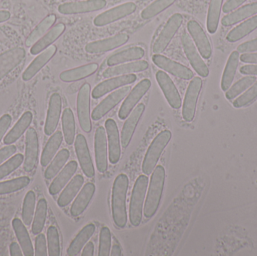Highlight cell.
I'll return each instance as SVG.
<instances>
[{"instance_id": "cell-10", "label": "cell", "mask_w": 257, "mask_h": 256, "mask_svg": "<svg viewBox=\"0 0 257 256\" xmlns=\"http://www.w3.org/2000/svg\"><path fill=\"white\" fill-rule=\"evenodd\" d=\"M151 86L149 79H143L133 89L119 110L118 117L120 120H126L134 109L139 101L146 94Z\"/></svg>"}, {"instance_id": "cell-48", "label": "cell", "mask_w": 257, "mask_h": 256, "mask_svg": "<svg viewBox=\"0 0 257 256\" xmlns=\"http://www.w3.org/2000/svg\"><path fill=\"white\" fill-rule=\"evenodd\" d=\"M256 78L253 75L244 77L235 83L232 87L226 93V98L229 100L235 99V97L241 94V93L247 90V88L253 85L256 82Z\"/></svg>"}, {"instance_id": "cell-26", "label": "cell", "mask_w": 257, "mask_h": 256, "mask_svg": "<svg viewBox=\"0 0 257 256\" xmlns=\"http://www.w3.org/2000/svg\"><path fill=\"white\" fill-rule=\"evenodd\" d=\"M148 68V62L145 60H137L136 62L120 65V66H111L104 71L102 76L105 78H113L120 75H128L135 72H143Z\"/></svg>"}, {"instance_id": "cell-27", "label": "cell", "mask_w": 257, "mask_h": 256, "mask_svg": "<svg viewBox=\"0 0 257 256\" xmlns=\"http://www.w3.org/2000/svg\"><path fill=\"white\" fill-rule=\"evenodd\" d=\"M96 187L91 183H87L78 195L70 209L71 215L74 217L84 213L94 195Z\"/></svg>"}, {"instance_id": "cell-32", "label": "cell", "mask_w": 257, "mask_h": 256, "mask_svg": "<svg viewBox=\"0 0 257 256\" xmlns=\"http://www.w3.org/2000/svg\"><path fill=\"white\" fill-rule=\"evenodd\" d=\"M96 231V226L94 224L90 223L84 226L80 232L77 234L76 237L72 240L67 249V254L69 256L78 255L83 249L86 243L91 238L92 236Z\"/></svg>"}, {"instance_id": "cell-34", "label": "cell", "mask_w": 257, "mask_h": 256, "mask_svg": "<svg viewBox=\"0 0 257 256\" xmlns=\"http://www.w3.org/2000/svg\"><path fill=\"white\" fill-rule=\"evenodd\" d=\"M33 120V114L30 111H27L21 116L16 124L11 129L10 132L6 135L4 138V144L7 145L16 142L23 134L30 127Z\"/></svg>"}, {"instance_id": "cell-25", "label": "cell", "mask_w": 257, "mask_h": 256, "mask_svg": "<svg viewBox=\"0 0 257 256\" xmlns=\"http://www.w3.org/2000/svg\"><path fill=\"white\" fill-rule=\"evenodd\" d=\"M57 50V47L55 45H51L47 49H45L43 52L41 53L32 62L31 64L27 68L25 72L23 73V80L24 81H28L31 80L55 55Z\"/></svg>"}, {"instance_id": "cell-42", "label": "cell", "mask_w": 257, "mask_h": 256, "mask_svg": "<svg viewBox=\"0 0 257 256\" xmlns=\"http://www.w3.org/2000/svg\"><path fill=\"white\" fill-rule=\"evenodd\" d=\"M223 0H211L207 16V30L211 34H214L218 28L220 12Z\"/></svg>"}, {"instance_id": "cell-37", "label": "cell", "mask_w": 257, "mask_h": 256, "mask_svg": "<svg viewBox=\"0 0 257 256\" xmlns=\"http://www.w3.org/2000/svg\"><path fill=\"white\" fill-rule=\"evenodd\" d=\"M84 177L78 174L71 180L70 183L66 186L57 200V204L60 207H66L72 202V200L76 196L81 188L84 184Z\"/></svg>"}, {"instance_id": "cell-36", "label": "cell", "mask_w": 257, "mask_h": 256, "mask_svg": "<svg viewBox=\"0 0 257 256\" xmlns=\"http://www.w3.org/2000/svg\"><path fill=\"white\" fill-rule=\"evenodd\" d=\"M239 52L237 51H232L228 59L222 76L221 89L223 91H227L232 85L239 64Z\"/></svg>"}, {"instance_id": "cell-4", "label": "cell", "mask_w": 257, "mask_h": 256, "mask_svg": "<svg viewBox=\"0 0 257 256\" xmlns=\"http://www.w3.org/2000/svg\"><path fill=\"white\" fill-rule=\"evenodd\" d=\"M171 138H172V133L169 130L163 131L154 138L149 148L147 150L143 163H142V171L144 174H147V176L152 174L161 156L162 153L169 144Z\"/></svg>"}, {"instance_id": "cell-1", "label": "cell", "mask_w": 257, "mask_h": 256, "mask_svg": "<svg viewBox=\"0 0 257 256\" xmlns=\"http://www.w3.org/2000/svg\"><path fill=\"white\" fill-rule=\"evenodd\" d=\"M128 186V178L124 174H120L114 180L111 195V210L114 223L123 228L127 223L126 200Z\"/></svg>"}, {"instance_id": "cell-61", "label": "cell", "mask_w": 257, "mask_h": 256, "mask_svg": "<svg viewBox=\"0 0 257 256\" xmlns=\"http://www.w3.org/2000/svg\"><path fill=\"white\" fill-rule=\"evenodd\" d=\"M93 255H94V245H93V242L90 241L84 246L81 255L93 256Z\"/></svg>"}, {"instance_id": "cell-17", "label": "cell", "mask_w": 257, "mask_h": 256, "mask_svg": "<svg viewBox=\"0 0 257 256\" xmlns=\"http://www.w3.org/2000/svg\"><path fill=\"white\" fill-rule=\"evenodd\" d=\"M25 144L24 169L26 172H31L37 163L39 146L37 132L33 128H30L27 131Z\"/></svg>"}, {"instance_id": "cell-9", "label": "cell", "mask_w": 257, "mask_h": 256, "mask_svg": "<svg viewBox=\"0 0 257 256\" xmlns=\"http://www.w3.org/2000/svg\"><path fill=\"white\" fill-rule=\"evenodd\" d=\"M136 5L133 2L123 3L109 10L105 11L96 16L93 21V24L98 27L112 24L134 13L136 11Z\"/></svg>"}, {"instance_id": "cell-5", "label": "cell", "mask_w": 257, "mask_h": 256, "mask_svg": "<svg viewBox=\"0 0 257 256\" xmlns=\"http://www.w3.org/2000/svg\"><path fill=\"white\" fill-rule=\"evenodd\" d=\"M183 23V17L181 14H174L166 22V25L159 34L158 37L154 42L153 52L155 54H160L165 51L170 44L175 35L181 27Z\"/></svg>"}, {"instance_id": "cell-11", "label": "cell", "mask_w": 257, "mask_h": 256, "mask_svg": "<svg viewBox=\"0 0 257 256\" xmlns=\"http://www.w3.org/2000/svg\"><path fill=\"white\" fill-rule=\"evenodd\" d=\"M130 90H131L130 86H124L108 95L93 110L91 114L93 120L97 121L102 119L104 116L106 115L110 111H111L116 105H118L126 97V95L130 93Z\"/></svg>"}, {"instance_id": "cell-52", "label": "cell", "mask_w": 257, "mask_h": 256, "mask_svg": "<svg viewBox=\"0 0 257 256\" xmlns=\"http://www.w3.org/2000/svg\"><path fill=\"white\" fill-rule=\"evenodd\" d=\"M257 98V81L246 91L244 94L235 99L233 102V106L236 108H243L251 103Z\"/></svg>"}, {"instance_id": "cell-60", "label": "cell", "mask_w": 257, "mask_h": 256, "mask_svg": "<svg viewBox=\"0 0 257 256\" xmlns=\"http://www.w3.org/2000/svg\"><path fill=\"white\" fill-rule=\"evenodd\" d=\"M10 255L12 256H23L22 249L16 242H13L10 245Z\"/></svg>"}, {"instance_id": "cell-15", "label": "cell", "mask_w": 257, "mask_h": 256, "mask_svg": "<svg viewBox=\"0 0 257 256\" xmlns=\"http://www.w3.org/2000/svg\"><path fill=\"white\" fill-rule=\"evenodd\" d=\"M156 79L169 105L174 109H179L182 104L181 96L170 77L163 71H158Z\"/></svg>"}, {"instance_id": "cell-7", "label": "cell", "mask_w": 257, "mask_h": 256, "mask_svg": "<svg viewBox=\"0 0 257 256\" xmlns=\"http://www.w3.org/2000/svg\"><path fill=\"white\" fill-rule=\"evenodd\" d=\"M90 85L84 84L78 92L77 99V112L80 126L84 132L90 133L92 130L90 120Z\"/></svg>"}, {"instance_id": "cell-28", "label": "cell", "mask_w": 257, "mask_h": 256, "mask_svg": "<svg viewBox=\"0 0 257 256\" xmlns=\"http://www.w3.org/2000/svg\"><path fill=\"white\" fill-rule=\"evenodd\" d=\"M65 30H66V26L64 24L62 23L57 24L55 27H53L43 37L41 38L36 44L33 45L30 49V53L33 55H37V54H40L42 51H45L48 47L51 46V44L57 41L60 36L64 33Z\"/></svg>"}, {"instance_id": "cell-63", "label": "cell", "mask_w": 257, "mask_h": 256, "mask_svg": "<svg viewBox=\"0 0 257 256\" xmlns=\"http://www.w3.org/2000/svg\"><path fill=\"white\" fill-rule=\"evenodd\" d=\"M111 256H121L122 251L121 248L119 246L118 244L113 245L112 248H111Z\"/></svg>"}, {"instance_id": "cell-58", "label": "cell", "mask_w": 257, "mask_h": 256, "mask_svg": "<svg viewBox=\"0 0 257 256\" xmlns=\"http://www.w3.org/2000/svg\"><path fill=\"white\" fill-rule=\"evenodd\" d=\"M242 75H257V65H246L240 69Z\"/></svg>"}, {"instance_id": "cell-47", "label": "cell", "mask_w": 257, "mask_h": 256, "mask_svg": "<svg viewBox=\"0 0 257 256\" xmlns=\"http://www.w3.org/2000/svg\"><path fill=\"white\" fill-rule=\"evenodd\" d=\"M36 207V194L33 191H29L24 198L22 209V219L24 225L30 226L33 221Z\"/></svg>"}, {"instance_id": "cell-14", "label": "cell", "mask_w": 257, "mask_h": 256, "mask_svg": "<svg viewBox=\"0 0 257 256\" xmlns=\"http://www.w3.org/2000/svg\"><path fill=\"white\" fill-rule=\"evenodd\" d=\"M25 57V50L20 47H15L0 54V81L21 65Z\"/></svg>"}, {"instance_id": "cell-31", "label": "cell", "mask_w": 257, "mask_h": 256, "mask_svg": "<svg viewBox=\"0 0 257 256\" xmlns=\"http://www.w3.org/2000/svg\"><path fill=\"white\" fill-rule=\"evenodd\" d=\"M257 14V3L246 5L240 9H237L232 13L228 14L222 19V25L224 27H231L235 25L250 17Z\"/></svg>"}, {"instance_id": "cell-21", "label": "cell", "mask_w": 257, "mask_h": 256, "mask_svg": "<svg viewBox=\"0 0 257 256\" xmlns=\"http://www.w3.org/2000/svg\"><path fill=\"white\" fill-rule=\"evenodd\" d=\"M95 158L96 168L100 173H105L108 168V153L105 128L99 126L95 133Z\"/></svg>"}, {"instance_id": "cell-3", "label": "cell", "mask_w": 257, "mask_h": 256, "mask_svg": "<svg viewBox=\"0 0 257 256\" xmlns=\"http://www.w3.org/2000/svg\"><path fill=\"white\" fill-rule=\"evenodd\" d=\"M148 178L146 175H140L135 183L130 204V221L132 225L139 226L142 219L144 201L148 188Z\"/></svg>"}, {"instance_id": "cell-8", "label": "cell", "mask_w": 257, "mask_h": 256, "mask_svg": "<svg viewBox=\"0 0 257 256\" xmlns=\"http://www.w3.org/2000/svg\"><path fill=\"white\" fill-rule=\"evenodd\" d=\"M181 43L184 53L196 73L203 78L208 77L209 75L208 66L202 60V56L198 52L196 45L187 33H184L181 36Z\"/></svg>"}, {"instance_id": "cell-30", "label": "cell", "mask_w": 257, "mask_h": 256, "mask_svg": "<svg viewBox=\"0 0 257 256\" xmlns=\"http://www.w3.org/2000/svg\"><path fill=\"white\" fill-rule=\"evenodd\" d=\"M12 227H13L15 235L19 242L20 246L24 252V255L34 256L35 251L33 249V243H32L30 234H29L23 221L18 218H15L12 220Z\"/></svg>"}, {"instance_id": "cell-50", "label": "cell", "mask_w": 257, "mask_h": 256, "mask_svg": "<svg viewBox=\"0 0 257 256\" xmlns=\"http://www.w3.org/2000/svg\"><path fill=\"white\" fill-rule=\"evenodd\" d=\"M48 237V255L50 256L60 255V236L57 228L50 226L47 231Z\"/></svg>"}, {"instance_id": "cell-41", "label": "cell", "mask_w": 257, "mask_h": 256, "mask_svg": "<svg viewBox=\"0 0 257 256\" xmlns=\"http://www.w3.org/2000/svg\"><path fill=\"white\" fill-rule=\"evenodd\" d=\"M62 126L66 144L72 145L75 141V120L73 112L70 108H66L62 116Z\"/></svg>"}, {"instance_id": "cell-40", "label": "cell", "mask_w": 257, "mask_h": 256, "mask_svg": "<svg viewBox=\"0 0 257 256\" xmlns=\"http://www.w3.org/2000/svg\"><path fill=\"white\" fill-rule=\"evenodd\" d=\"M55 15H50L47 16L42 22L38 24L37 27L33 30L30 36L26 40V45L27 47L32 46V45L36 44L41 38L43 37L49 29L54 25L56 22Z\"/></svg>"}, {"instance_id": "cell-23", "label": "cell", "mask_w": 257, "mask_h": 256, "mask_svg": "<svg viewBox=\"0 0 257 256\" xmlns=\"http://www.w3.org/2000/svg\"><path fill=\"white\" fill-rule=\"evenodd\" d=\"M62 110L61 96L55 93L51 95L47 113L46 121L45 125V133L46 135L54 134L58 126Z\"/></svg>"}, {"instance_id": "cell-12", "label": "cell", "mask_w": 257, "mask_h": 256, "mask_svg": "<svg viewBox=\"0 0 257 256\" xmlns=\"http://www.w3.org/2000/svg\"><path fill=\"white\" fill-rule=\"evenodd\" d=\"M106 0H84L63 3L58 7V12L63 15H78L101 10L106 6Z\"/></svg>"}, {"instance_id": "cell-53", "label": "cell", "mask_w": 257, "mask_h": 256, "mask_svg": "<svg viewBox=\"0 0 257 256\" xmlns=\"http://www.w3.org/2000/svg\"><path fill=\"white\" fill-rule=\"evenodd\" d=\"M35 255L36 256H47L48 250H47L46 238L45 234H37L35 240Z\"/></svg>"}, {"instance_id": "cell-54", "label": "cell", "mask_w": 257, "mask_h": 256, "mask_svg": "<svg viewBox=\"0 0 257 256\" xmlns=\"http://www.w3.org/2000/svg\"><path fill=\"white\" fill-rule=\"evenodd\" d=\"M16 147L12 144L0 149V165L7 161V159H10L16 153Z\"/></svg>"}, {"instance_id": "cell-2", "label": "cell", "mask_w": 257, "mask_h": 256, "mask_svg": "<svg viewBox=\"0 0 257 256\" xmlns=\"http://www.w3.org/2000/svg\"><path fill=\"white\" fill-rule=\"evenodd\" d=\"M166 171L162 165H158L154 169L150 180L148 195L144 207V215L146 219H150L157 213L163 195L164 188Z\"/></svg>"}, {"instance_id": "cell-24", "label": "cell", "mask_w": 257, "mask_h": 256, "mask_svg": "<svg viewBox=\"0 0 257 256\" xmlns=\"http://www.w3.org/2000/svg\"><path fill=\"white\" fill-rule=\"evenodd\" d=\"M145 110L144 104H139L133 110L127 120L123 125L121 132V144L123 148H126L130 144L133 134L136 130V126L143 114Z\"/></svg>"}, {"instance_id": "cell-51", "label": "cell", "mask_w": 257, "mask_h": 256, "mask_svg": "<svg viewBox=\"0 0 257 256\" xmlns=\"http://www.w3.org/2000/svg\"><path fill=\"white\" fill-rule=\"evenodd\" d=\"M111 235L108 227L101 229L99 235V256H109L111 252Z\"/></svg>"}, {"instance_id": "cell-6", "label": "cell", "mask_w": 257, "mask_h": 256, "mask_svg": "<svg viewBox=\"0 0 257 256\" xmlns=\"http://www.w3.org/2000/svg\"><path fill=\"white\" fill-rule=\"evenodd\" d=\"M202 87V79L199 77H195L190 81L187 87L182 108L183 119L186 122L190 123L194 119L198 99H199Z\"/></svg>"}, {"instance_id": "cell-33", "label": "cell", "mask_w": 257, "mask_h": 256, "mask_svg": "<svg viewBox=\"0 0 257 256\" xmlns=\"http://www.w3.org/2000/svg\"><path fill=\"white\" fill-rule=\"evenodd\" d=\"M98 69V64L90 63L75 69L64 71L60 75V78L63 82H73L87 78L94 74Z\"/></svg>"}, {"instance_id": "cell-29", "label": "cell", "mask_w": 257, "mask_h": 256, "mask_svg": "<svg viewBox=\"0 0 257 256\" xmlns=\"http://www.w3.org/2000/svg\"><path fill=\"white\" fill-rule=\"evenodd\" d=\"M77 169H78V163L75 161L69 162L62 170L61 172L53 180L49 187V193L51 195L58 194L69 183V180L76 172Z\"/></svg>"}, {"instance_id": "cell-35", "label": "cell", "mask_w": 257, "mask_h": 256, "mask_svg": "<svg viewBox=\"0 0 257 256\" xmlns=\"http://www.w3.org/2000/svg\"><path fill=\"white\" fill-rule=\"evenodd\" d=\"M145 56V50L141 47H133L111 56L107 60L109 67L117 66L126 62L141 60Z\"/></svg>"}, {"instance_id": "cell-43", "label": "cell", "mask_w": 257, "mask_h": 256, "mask_svg": "<svg viewBox=\"0 0 257 256\" xmlns=\"http://www.w3.org/2000/svg\"><path fill=\"white\" fill-rule=\"evenodd\" d=\"M70 156V153L67 149H63L60 150L57 156L53 159L52 162L50 164L49 166L48 167L45 171V177L47 180H51L54 178L59 172L60 170L63 168L68 159H69Z\"/></svg>"}, {"instance_id": "cell-16", "label": "cell", "mask_w": 257, "mask_h": 256, "mask_svg": "<svg viewBox=\"0 0 257 256\" xmlns=\"http://www.w3.org/2000/svg\"><path fill=\"white\" fill-rule=\"evenodd\" d=\"M187 30L202 57L206 60L211 58L212 54L211 42L200 24L197 21H190L187 23Z\"/></svg>"}, {"instance_id": "cell-59", "label": "cell", "mask_w": 257, "mask_h": 256, "mask_svg": "<svg viewBox=\"0 0 257 256\" xmlns=\"http://www.w3.org/2000/svg\"><path fill=\"white\" fill-rule=\"evenodd\" d=\"M240 60L242 63H252V64H257V54H244L240 57Z\"/></svg>"}, {"instance_id": "cell-20", "label": "cell", "mask_w": 257, "mask_h": 256, "mask_svg": "<svg viewBox=\"0 0 257 256\" xmlns=\"http://www.w3.org/2000/svg\"><path fill=\"white\" fill-rule=\"evenodd\" d=\"M75 148L77 157L84 174L89 178L94 177V167L89 151L87 140L81 134L77 135L75 138Z\"/></svg>"}, {"instance_id": "cell-45", "label": "cell", "mask_w": 257, "mask_h": 256, "mask_svg": "<svg viewBox=\"0 0 257 256\" xmlns=\"http://www.w3.org/2000/svg\"><path fill=\"white\" fill-rule=\"evenodd\" d=\"M30 183L28 177H20L8 181L0 182V195L14 193L27 187Z\"/></svg>"}, {"instance_id": "cell-55", "label": "cell", "mask_w": 257, "mask_h": 256, "mask_svg": "<svg viewBox=\"0 0 257 256\" xmlns=\"http://www.w3.org/2000/svg\"><path fill=\"white\" fill-rule=\"evenodd\" d=\"M12 118L9 114H4L0 118V142L12 123Z\"/></svg>"}, {"instance_id": "cell-19", "label": "cell", "mask_w": 257, "mask_h": 256, "mask_svg": "<svg viewBox=\"0 0 257 256\" xmlns=\"http://www.w3.org/2000/svg\"><path fill=\"white\" fill-rule=\"evenodd\" d=\"M130 36L126 33H120L102 40L90 42L86 45L85 51L91 54L108 52L124 45Z\"/></svg>"}, {"instance_id": "cell-62", "label": "cell", "mask_w": 257, "mask_h": 256, "mask_svg": "<svg viewBox=\"0 0 257 256\" xmlns=\"http://www.w3.org/2000/svg\"><path fill=\"white\" fill-rule=\"evenodd\" d=\"M11 18V14L9 11H0V23L6 22Z\"/></svg>"}, {"instance_id": "cell-39", "label": "cell", "mask_w": 257, "mask_h": 256, "mask_svg": "<svg viewBox=\"0 0 257 256\" xmlns=\"http://www.w3.org/2000/svg\"><path fill=\"white\" fill-rule=\"evenodd\" d=\"M63 134L60 131L53 134L52 136L49 138L41 157V165L42 167H46L55 156L57 150L63 142Z\"/></svg>"}, {"instance_id": "cell-56", "label": "cell", "mask_w": 257, "mask_h": 256, "mask_svg": "<svg viewBox=\"0 0 257 256\" xmlns=\"http://www.w3.org/2000/svg\"><path fill=\"white\" fill-rule=\"evenodd\" d=\"M239 53H250L254 52L257 51V38L253 40L248 41V42H244L238 45L237 48Z\"/></svg>"}, {"instance_id": "cell-46", "label": "cell", "mask_w": 257, "mask_h": 256, "mask_svg": "<svg viewBox=\"0 0 257 256\" xmlns=\"http://www.w3.org/2000/svg\"><path fill=\"white\" fill-rule=\"evenodd\" d=\"M175 2V0H155L142 11L141 17L144 20L154 18L168 8L170 7Z\"/></svg>"}, {"instance_id": "cell-18", "label": "cell", "mask_w": 257, "mask_h": 256, "mask_svg": "<svg viewBox=\"0 0 257 256\" xmlns=\"http://www.w3.org/2000/svg\"><path fill=\"white\" fill-rule=\"evenodd\" d=\"M136 79H137V77L135 74H128V75L116 76L114 78L113 77L112 78L105 80L95 87L92 92V97L95 99H99L119 87H124L128 84H133L136 81Z\"/></svg>"}, {"instance_id": "cell-38", "label": "cell", "mask_w": 257, "mask_h": 256, "mask_svg": "<svg viewBox=\"0 0 257 256\" xmlns=\"http://www.w3.org/2000/svg\"><path fill=\"white\" fill-rule=\"evenodd\" d=\"M257 29V15L249 18L239 25L232 29L227 36L226 40L229 42H236L254 31Z\"/></svg>"}, {"instance_id": "cell-57", "label": "cell", "mask_w": 257, "mask_h": 256, "mask_svg": "<svg viewBox=\"0 0 257 256\" xmlns=\"http://www.w3.org/2000/svg\"><path fill=\"white\" fill-rule=\"evenodd\" d=\"M247 0H228L223 6V12L225 14L230 13L235 9H238Z\"/></svg>"}, {"instance_id": "cell-49", "label": "cell", "mask_w": 257, "mask_h": 256, "mask_svg": "<svg viewBox=\"0 0 257 256\" xmlns=\"http://www.w3.org/2000/svg\"><path fill=\"white\" fill-rule=\"evenodd\" d=\"M24 160V156L21 153H18L11 157L5 163L2 164L0 165V180L18 169L22 165Z\"/></svg>"}, {"instance_id": "cell-22", "label": "cell", "mask_w": 257, "mask_h": 256, "mask_svg": "<svg viewBox=\"0 0 257 256\" xmlns=\"http://www.w3.org/2000/svg\"><path fill=\"white\" fill-rule=\"evenodd\" d=\"M105 129L108 135L109 161L111 164H117L120 160V135L117 123L112 119H108L105 122Z\"/></svg>"}, {"instance_id": "cell-13", "label": "cell", "mask_w": 257, "mask_h": 256, "mask_svg": "<svg viewBox=\"0 0 257 256\" xmlns=\"http://www.w3.org/2000/svg\"><path fill=\"white\" fill-rule=\"evenodd\" d=\"M152 61L157 67L181 79L190 80L193 78V72L187 66H183L181 63H177L161 54H154L152 57Z\"/></svg>"}, {"instance_id": "cell-44", "label": "cell", "mask_w": 257, "mask_h": 256, "mask_svg": "<svg viewBox=\"0 0 257 256\" xmlns=\"http://www.w3.org/2000/svg\"><path fill=\"white\" fill-rule=\"evenodd\" d=\"M47 213L48 203L45 198H41L38 202L32 225V232L33 234H39L42 232L46 222Z\"/></svg>"}]
</instances>
